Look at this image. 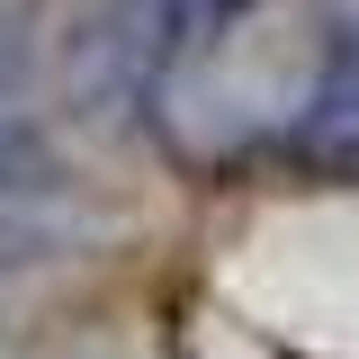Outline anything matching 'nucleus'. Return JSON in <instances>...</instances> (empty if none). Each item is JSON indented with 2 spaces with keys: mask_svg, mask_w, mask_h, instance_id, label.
Instances as JSON below:
<instances>
[{
  "mask_svg": "<svg viewBox=\"0 0 359 359\" xmlns=\"http://www.w3.org/2000/svg\"><path fill=\"white\" fill-rule=\"evenodd\" d=\"M297 153L323 171H359V18H332V36H323V72L297 117Z\"/></svg>",
  "mask_w": 359,
  "mask_h": 359,
  "instance_id": "f257e3e1",
  "label": "nucleus"
},
{
  "mask_svg": "<svg viewBox=\"0 0 359 359\" xmlns=\"http://www.w3.org/2000/svg\"><path fill=\"white\" fill-rule=\"evenodd\" d=\"M36 189H54V144L18 108H0V198H36Z\"/></svg>",
  "mask_w": 359,
  "mask_h": 359,
  "instance_id": "f03ea898",
  "label": "nucleus"
},
{
  "mask_svg": "<svg viewBox=\"0 0 359 359\" xmlns=\"http://www.w3.org/2000/svg\"><path fill=\"white\" fill-rule=\"evenodd\" d=\"M36 81V9L27 0H0V99Z\"/></svg>",
  "mask_w": 359,
  "mask_h": 359,
  "instance_id": "7ed1b4c3",
  "label": "nucleus"
}]
</instances>
